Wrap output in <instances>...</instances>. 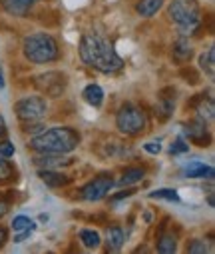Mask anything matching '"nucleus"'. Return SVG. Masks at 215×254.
I'll return each instance as SVG.
<instances>
[{
	"instance_id": "14",
	"label": "nucleus",
	"mask_w": 215,
	"mask_h": 254,
	"mask_svg": "<svg viewBox=\"0 0 215 254\" xmlns=\"http://www.w3.org/2000/svg\"><path fill=\"white\" fill-rule=\"evenodd\" d=\"M106 244H108V250L110 252L122 250V246H124V230H122V226L112 224L106 230Z\"/></svg>"
},
{
	"instance_id": "16",
	"label": "nucleus",
	"mask_w": 215,
	"mask_h": 254,
	"mask_svg": "<svg viewBox=\"0 0 215 254\" xmlns=\"http://www.w3.org/2000/svg\"><path fill=\"white\" fill-rule=\"evenodd\" d=\"M197 100H195V110H197V114H199V118H203V120H213V114H215V104H213V98H205V94L203 96H195Z\"/></svg>"
},
{
	"instance_id": "21",
	"label": "nucleus",
	"mask_w": 215,
	"mask_h": 254,
	"mask_svg": "<svg viewBox=\"0 0 215 254\" xmlns=\"http://www.w3.org/2000/svg\"><path fill=\"white\" fill-rule=\"evenodd\" d=\"M80 240H82V244H84L86 248H90V250L98 248L100 242H102L100 234H98L96 230H92V228H84V230H80Z\"/></svg>"
},
{
	"instance_id": "6",
	"label": "nucleus",
	"mask_w": 215,
	"mask_h": 254,
	"mask_svg": "<svg viewBox=\"0 0 215 254\" xmlns=\"http://www.w3.org/2000/svg\"><path fill=\"white\" fill-rule=\"evenodd\" d=\"M14 112L22 122L42 120L48 112V102L42 96H26L14 104Z\"/></svg>"
},
{
	"instance_id": "2",
	"label": "nucleus",
	"mask_w": 215,
	"mask_h": 254,
	"mask_svg": "<svg viewBox=\"0 0 215 254\" xmlns=\"http://www.w3.org/2000/svg\"><path fill=\"white\" fill-rule=\"evenodd\" d=\"M80 138L82 136L78 130L68 126H56L32 136L28 146L40 154H68L80 144Z\"/></svg>"
},
{
	"instance_id": "26",
	"label": "nucleus",
	"mask_w": 215,
	"mask_h": 254,
	"mask_svg": "<svg viewBox=\"0 0 215 254\" xmlns=\"http://www.w3.org/2000/svg\"><path fill=\"white\" fill-rule=\"evenodd\" d=\"M12 228H14V232H24V230H30L32 232L36 228V222L30 220L28 216H16L12 220Z\"/></svg>"
},
{
	"instance_id": "32",
	"label": "nucleus",
	"mask_w": 215,
	"mask_h": 254,
	"mask_svg": "<svg viewBox=\"0 0 215 254\" xmlns=\"http://www.w3.org/2000/svg\"><path fill=\"white\" fill-rule=\"evenodd\" d=\"M6 240H8V230L4 226H0V248L6 244Z\"/></svg>"
},
{
	"instance_id": "12",
	"label": "nucleus",
	"mask_w": 215,
	"mask_h": 254,
	"mask_svg": "<svg viewBox=\"0 0 215 254\" xmlns=\"http://www.w3.org/2000/svg\"><path fill=\"white\" fill-rule=\"evenodd\" d=\"M183 174L187 178H207V180H211L215 176V170L211 166H205L199 160H193V162H187L183 166Z\"/></svg>"
},
{
	"instance_id": "10",
	"label": "nucleus",
	"mask_w": 215,
	"mask_h": 254,
	"mask_svg": "<svg viewBox=\"0 0 215 254\" xmlns=\"http://www.w3.org/2000/svg\"><path fill=\"white\" fill-rule=\"evenodd\" d=\"M72 158H68L66 154H40L34 158V164L38 168H44V170H56V168H62V166H70Z\"/></svg>"
},
{
	"instance_id": "9",
	"label": "nucleus",
	"mask_w": 215,
	"mask_h": 254,
	"mask_svg": "<svg viewBox=\"0 0 215 254\" xmlns=\"http://www.w3.org/2000/svg\"><path fill=\"white\" fill-rule=\"evenodd\" d=\"M185 136L193 142V144H207L209 142V132H207V126L203 118H195L189 120L185 124Z\"/></svg>"
},
{
	"instance_id": "24",
	"label": "nucleus",
	"mask_w": 215,
	"mask_h": 254,
	"mask_svg": "<svg viewBox=\"0 0 215 254\" xmlns=\"http://www.w3.org/2000/svg\"><path fill=\"white\" fill-rule=\"evenodd\" d=\"M173 104H175V98H166V96L162 94L160 104H158V114H160L162 120H168V118H170V114L173 112Z\"/></svg>"
},
{
	"instance_id": "3",
	"label": "nucleus",
	"mask_w": 215,
	"mask_h": 254,
	"mask_svg": "<svg viewBox=\"0 0 215 254\" xmlns=\"http://www.w3.org/2000/svg\"><path fill=\"white\" fill-rule=\"evenodd\" d=\"M22 54L34 64H48V62L60 58V46L54 36L46 32H36V34H28L22 40Z\"/></svg>"
},
{
	"instance_id": "36",
	"label": "nucleus",
	"mask_w": 215,
	"mask_h": 254,
	"mask_svg": "<svg viewBox=\"0 0 215 254\" xmlns=\"http://www.w3.org/2000/svg\"><path fill=\"white\" fill-rule=\"evenodd\" d=\"M4 88V76H2V72H0V90Z\"/></svg>"
},
{
	"instance_id": "20",
	"label": "nucleus",
	"mask_w": 215,
	"mask_h": 254,
	"mask_svg": "<svg viewBox=\"0 0 215 254\" xmlns=\"http://www.w3.org/2000/svg\"><path fill=\"white\" fill-rule=\"evenodd\" d=\"M199 66H201L203 72H207L209 76H213V72H215V50L213 48L205 50L199 56Z\"/></svg>"
},
{
	"instance_id": "4",
	"label": "nucleus",
	"mask_w": 215,
	"mask_h": 254,
	"mask_svg": "<svg viewBox=\"0 0 215 254\" xmlns=\"http://www.w3.org/2000/svg\"><path fill=\"white\" fill-rule=\"evenodd\" d=\"M168 16L177 26L183 38L195 34L201 26V12H199L197 0H172L168 8Z\"/></svg>"
},
{
	"instance_id": "28",
	"label": "nucleus",
	"mask_w": 215,
	"mask_h": 254,
	"mask_svg": "<svg viewBox=\"0 0 215 254\" xmlns=\"http://www.w3.org/2000/svg\"><path fill=\"white\" fill-rule=\"evenodd\" d=\"M189 150V144L179 136V138H175L173 142H172V148H170V152L172 154H183V152H187Z\"/></svg>"
},
{
	"instance_id": "31",
	"label": "nucleus",
	"mask_w": 215,
	"mask_h": 254,
	"mask_svg": "<svg viewBox=\"0 0 215 254\" xmlns=\"http://www.w3.org/2000/svg\"><path fill=\"white\" fill-rule=\"evenodd\" d=\"M143 150L150 152V154H160V152H162L160 140H158V142H146V144H143Z\"/></svg>"
},
{
	"instance_id": "30",
	"label": "nucleus",
	"mask_w": 215,
	"mask_h": 254,
	"mask_svg": "<svg viewBox=\"0 0 215 254\" xmlns=\"http://www.w3.org/2000/svg\"><path fill=\"white\" fill-rule=\"evenodd\" d=\"M0 156H4V158L14 156V144L10 140H2V142H0Z\"/></svg>"
},
{
	"instance_id": "1",
	"label": "nucleus",
	"mask_w": 215,
	"mask_h": 254,
	"mask_svg": "<svg viewBox=\"0 0 215 254\" xmlns=\"http://www.w3.org/2000/svg\"><path fill=\"white\" fill-rule=\"evenodd\" d=\"M80 58L90 68L102 74H114L122 70L124 60L114 50V44L100 34H84L80 40Z\"/></svg>"
},
{
	"instance_id": "8",
	"label": "nucleus",
	"mask_w": 215,
	"mask_h": 254,
	"mask_svg": "<svg viewBox=\"0 0 215 254\" xmlns=\"http://www.w3.org/2000/svg\"><path fill=\"white\" fill-rule=\"evenodd\" d=\"M112 186H114L112 176L110 174H100L98 178H94L92 182H88L86 186H82L80 196L84 200H88V202H98V200H102V198L108 196Z\"/></svg>"
},
{
	"instance_id": "19",
	"label": "nucleus",
	"mask_w": 215,
	"mask_h": 254,
	"mask_svg": "<svg viewBox=\"0 0 215 254\" xmlns=\"http://www.w3.org/2000/svg\"><path fill=\"white\" fill-rule=\"evenodd\" d=\"M143 176H146V170H143V168H128V170L122 174V178L118 180V184H120V186H131V184L139 182Z\"/></svg>"
},
{
	"instance_id": "17",
	"label": "nucleus",
	"mask_w": 215,
	"mask_h": 254,
	"mask_svg": "<svg viewBox=\"0 0 215 254\" xmlns=\"http://www.w3.org/2000/svg\"><path fill=\"white\" fill-rule=\"evenodd\" d=\"M172 56H173V60H177V62H187V60H191L193 50H191L189 42H185L183 38H179V40L172 46Z\"/></svg>"
},
{
	"instance_id": "25",
	"label": "nucleus",
	"mask_w": 215,
	"mask_h": 254,
	"mask_svg": "<svg viewBox=\"0 0 215 254\" xmlns=\"http://www.w3.org/2000/svg\"><path fill=\"white\" fill-rule=\"evenodd\" d=\"M12 178H14V168H12V164L8 162V158L0 156V184L10 182Z\"/></svg>"
},
{
	"instance_id": "33",
	"label": "nucleus",
	"mask_w": 215,
	"mask_h": 254,
	"mask_svg": "<svg viewBox=\"0 0 215 254\" xmlns=\"http://www.w3.org/2000/svg\"><path fill=\"white\" fill-rule=\"evenodd\" d=\"M133 194V190H122V192H118L116 196H114V200H122V198H129Z\"/></svg>"
},
{
	"instance_id": "11",
	"label": "nucleus",
	"mask_w": 215,
	"mask_h": 254,
	"mask_svg": "<svg viewBox=\"0 0 215 254\" xmlns=\"http://www.w3.org/2000/svg\"><path fill=\"white\" fill-rule=\"evenodd\" d=\"M0 2H2V8L10 16H26L38 0H0Z\"/></svg>"
},
{
	"instance_id": "23",
	"label": "nucleus",
	"mask_w": 215,
	"mask_h": 254,
	"mask_svg": "<svg viewBox=\"0 0 215 254\" xmlns=\"http://www.w3.org/2000/svg\"><path fill=\"white\" fill-rule=\"evenodd\" d=\"M177 250V242L172 234H164L160 240H158V252L162 254H173Z\"/></svg>"
},
{
	"instance_id": "22",
	"label": "nucleus",
	"mask_w": 215,
	"mask_h": 254,
	"mask_svg": "<svg viewBox=\"0 0 215 254\" xmlns=\"http://www.w3.org/2000/svg\"><path fill=\"white\" fill-rule=\"evenodd\" d=\"M150 198H158V200H170V202H177L179 194L175 188H158L150 194Z\"/></svg>"
},
{
	"instance_id": "18",
	"label": "nucleus",
	"mask_w": 215,
	"mask_h": 254,
	"mask_svg": "<svg viewBox=\"0 0 215 254\" xmlns=\"http://www.w3.org/2000/svg\"><path fill=\"white\" fill-rule=\"evenodd\" d=\"M84 100L90 104V106H102V102H104V90H102V86H98V84H88L86 88H84Z\"/></svg>"
},
{
	"instance_id": "27",
	"label": "nucleus",
	"mask_w": 215,
	"mask_h": 254,
	"mask_svg": "<svg viewBox=\"0 0 215 254\" xmlns=\"http://www.w3.org/2000/svg\"><path fill=\"white\" fill-rule=\"evenodd\" d=\"M40 120H34V122H22V132L24 134H32V136H36V134H40L42 130H46L42 124H38Z\"/></svg>"
},
{
	"instance_id": "13",
	"label": "nucleus",
	"mask_w": 215,
	"mask_h": 254,
	"mask_svg": "<svg viewBox=\"0 0 215 254\" xmlns=\"http://www.w3.org/2000/svg\"><path fill=\"white\" fill-rule=\"evenodd\" d=\"M38 176L50 188H62V186H66L70 182V176H66L62 172H56V170H44V168H40Z\"/></svg>"
},
{
	"instance_id": "35",
	"label": "nucleus",
	"mask_w": 215,
	"mask_h": 254,
	"mask_svg": "<svg viewBox=\"0 0 215 254\" xmlns=\"http://www.w3.org/2000/svg\"><path fill=\"white\" fill-rule=\"evenodd\" d=\"M4 130H6V124H4V118H2V116H0V136H2V134H4Z\"/></svg>"
},
{
	"instance_id": "15",
	"label": "nucleus",
	"mask_w": 215,
	"mask_h": 254,
	"mask_svg": "<svg viewBox=\"0 0 215 254\" xmlns=\"http://www.w3.org/2000/svg\"><path fill=\"white\" fill-rule=\"evenodd\" d=\"M166 0H139L135 4V12L141 18H152L154 14H158V10L164 6Z\"/></svg>"
},
{
	"instance_id": "7",
	"label": "nucleus",
	"mask_w": 215,
	"mask_h": 254,
	"mask_svg": "<svg viewBox=\"0 0 215 254\" xmlns=\"http://www.w3.org/2000/svg\"><path fill=\"white\" fill-rule=\"evenodd\" d=\"M34 84H36V88H38L40 92H44L46 96L58 98V96L64 94L66 84H68V78H66V74H62V72H44V74H40V76L34 78Z\"/></svg>"
},
{
	"instance_id": "29",
	"label": "nucleus",
	"mask_w": 215,
	"mask_h": 254,
	"mask_svg": "<svg viewBox=\"0 0 215 254\" xmlns=\"http://www.w3.org/2000/svg\"><path fill=\"white\" fill-rule=\"evenodd\" d=\"M209 248H207V244L203 242V240H193L191 244H187V252H191V254H205Z\"/></svg>"
},
{
	"instance_id": "34",
	"label": "nucleus",
	"mask_w": 215,
	"mask_h": 254,
	"mask_svg": "<svg viewBox=\"0 0 215 254\" xmlns=\"http://www.w3.org/2000/svg\"><path fill=\"white\" fill-rule=\"evenodd\" d=\"M8 208H10V206H8V202H4L2 198H0V218H2V216L8 212Z\"/></svg>"
},
{
	"instance_id": "5",
	"label": "nucleus",
	"mask_w": 215,
	"mask_h": 254,
	"mask_svg": "<svg viewBox=\"0 0 215 254\" xmlns=\"http://www.w3.org/2000/svg\"><path fill=\"white\" fill-rule=\"evenodd\" d=\"M146 124H148L146 112L131 102L122 104L120 110L116 112V128L126 136H135L143 132L146 130Z\"/></svg>"
}]
</instances>
